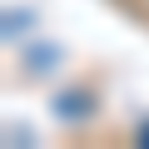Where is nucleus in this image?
I'll list each match as a JSON object with an SVG mask.
<instances>
[{
  "label": "nucleus",
  "instance_id": "nucleus-1",
  "mask_svg": "<svg viewBox=\"0 0 149 149\" xmlns=\"http://www.w3.org/2000/svg\"><path fill=\"white\" fill-rule=\"evenodd\" d=\"M134 134H139V144H149V124H139V129H134Z\"/></svg>",
  "mask_w": 149,
  "mask_h": 149
}]
</instances>
